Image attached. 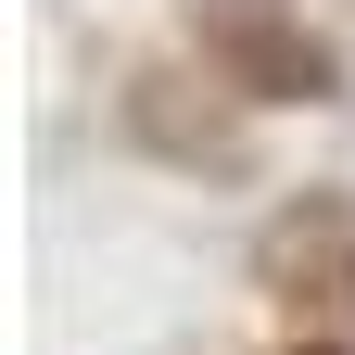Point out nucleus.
<instances>
[{
  "instance_id": "f257e3e1",
  "label": "nucleus",
  "mask_w": 355,
  "mask_h": 355,
  "mask_svg": "<svg viewBox=\"0 0 355 355\" xmlns=\"http://www.w3.org/2000/svg\"><path fill=\"white\" fill-rule=\"evenodd\" d=\"M266 292L279 304H330L355 318V203H304L266 229Z\"/></svg>"
},
{
  "instance_id": "f03ea898",
  "label": "nucleus",
  "mask_w": 355,
  "mask_h": 355,
  "mask_svg": "<svg viewBox=\"0 0 355 355\" xmlns=\"http://www.w3.org/2000/svg\"><path fill=\"white\" fill-rule=\"evenodd\" d=\"M216 64H229L254 102H318V89H330V51L292 38V26H266V13H229V26H216Z\"/></svg>"
},
{
  "instance_id": "7ed1b4c3",
  "label": "nucleus",
  "mask_w": 355,
  "mask_h": 355,
  "mask_svg": "<svg viewBox=\"0 0 355 355\" xmlns=\"http://www.w3.org/2000/svg\"><path fill=\"white\" fill-rule=\"evenodd\" d=\"M304 355H330V343H304Z\"/></svg>"
}]
</instances>
